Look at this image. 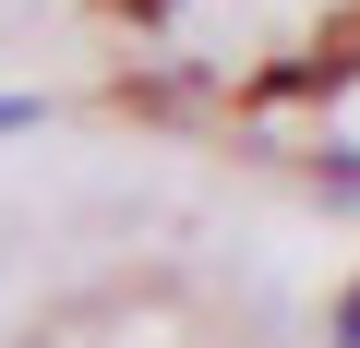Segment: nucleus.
<instances>
[{
    "label": "nucleus",
    "instance_id": "nucleus-1",
    "mask_svg": "<svg viewBox=\"0 0 360 348\" xmlns=\"http://www.w3.org/2000/svg\"><path fill=\"white\" fill-rule=\"evenodd\" d=\"M336 348H360V288H348V300H336Z\"/></svg>",
    "mask_w": 360,
    "mask_h": 348
},
{
    "label": "nucleus",
    "instance_id": "nucleus-2",
    "mask_svg": "<svg viewBox=\"0 0 360 348\" xmlns=\"http://www.w3.org/2000/svg\"><path fill=\"white\" fill-rule=\"evenodd\" d=\"M132 13H168V0H132Z\"/></svg>",
    "mask_w": 360,
    "mask_h": 348
}]
</instances>
